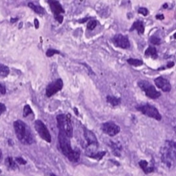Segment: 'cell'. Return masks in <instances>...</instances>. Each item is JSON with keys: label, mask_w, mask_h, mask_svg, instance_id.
I'll return each instance as SVG.
<instances>
[{"label": "cell", "mask_w": 176, "mask_h": 176, "mask_svg": "<svg viewBox=\"0 0 176 176\" xmlns=\"http://www.w3.org/2000/svg\"><path fill=\"white\" fill-rule=\"evenodd\" d=\"M138 164H139V167L143 169L144 174H151L152 172H154V170H155V167H154V162H153V160H152V164H149L146 160H140Z\"/></svg>", "instance_id": "obj_14"}, {"label": "cell", "mask_w": 176, "mask_h": 176, "mask_svg": "<svg viewBox=\"0 0 176 176\" xmlns=\"http://www.w3.org/2000/svg\"><path fill=\"white\" fill-rule=\"evenodd\" d=\"M33 125H34V128L35 130L37 131V133L40 135V136L45 140L46 142L50 143L51 142V136H50V133L48 131V128L46 127V125L40 120H36L33 122Z\"/></svg>", "instance_id": "obj_8"}, {"label": "cell", "mask_w": 176, "mask_h": 176, "mask_svg": "<svg viewBox=\"0 0 176 176\" xmlns=\"http://www.w3.org/2000/svg\"><path fill=\"white\" fill-rule=\"evenodd\" d=\"M0 92H1V94L2 95H5V93H6V89L4 84H0Z\"/></svg>", "instance_id": "obj_30"}, {"label": "cell", "mask_w": 176, "mask_h": 176, "mask_svg": "<svg viewBox=\"0 0 176 176\" xmlns=\"http://www.w3.org/2000/svg\"><path fill=\"white\" fill-rule=\"evenodd\" d=\"M29 114H33L32 108H31V107L29 105H26L24 107V109H23V116L26 117Z\"/></svg>", "instance_id": "obj_24"}, {"label": "cell", "mask_w": 176, "mask_h": 176, "mask_svg": "<svg viewBox=\"0 0 176 176\" xmlns=\"http://www.w3.org/2000/svg\"><path fill=\"white\" fill-rule=\"evenodd\" d=\"M111 147H112V150L114 153L116 155V156H120V152L121 151V146L120 144H115L114 142H111Z\"/></svg>", "instance_id": "obj_21"}, {"label": "cell", "mask_w": 176, "mask_h": 176, "mask_svg": "<svg viewBox=\"0 0 176 176\" xmlns=\"http://www.w3.org/2000/svg\"><path fill=\"white\" fill-rule=\"evenodd\" d=\"M0 106H1V114H3V113L5 111V109H6V108H5V106L4 105V103H1Z\"/></svg>", "instance_id": "obj_31"}, {"label": "cell", "mask_w": 176, "mask_h": 176, "mask_svg": "<svg viewBox=\"0 0 176 176\" xmlns=\"http://www.w3.org/2000/svg\"><path fill=\"white\" fill-rule=\"evenodd\" d=\"M48 3L49 4V6L55 16V19L59 23H62L64 20V17L62 14L64 13V9L61 5V4L58 1H52V0L48 1Z\"/></svg>", "instance_id": "obj_9"}, {"label": "cell", "mask_w": 176, "mask_h": 176, "mask_svg": "<svg viewBox=\"0 0 176 176\" xmlns=\"http://www.w3.org/2000/svg\"><path fill=\"white\" fill-rule=\"evenodd\" d=\"M101 128H102L104 133L107 134L110 136H114L115 135H117L121 130L120 127L113 121L104 122L101 126Z\"/></svg>", "instance_id": "obj_11"}, {"label": "cell", "mask_w": 176, "mask_h": 176, "mask_svg": "<svg viewBox=\"0 0 176 176\" xmlns=\"http://www.w3.org/2000/svg\"><path fill=\"white\" fill-rule=\"evenodd\" d=\"M56 122L59 132L68 136L69 138H72L73 136V128L70 115L64 114H58L56 116Z\"/></svg>", "instance_id": "obj_4"}, {"label": "cell", "mask_w": 176, "mask_h": 176, "mask_svg": "<svg viewBox=\"0 0 176 176\" xmlns=\"http://www.w3.org/2000/svg\"><path fill=\"white\" fill-rule=\"evenodd\" d=\"M112 40L116 47L121 48H128L130 47V42H129V40L126 35L117 33L113 37Z\"/></svg>", "instance_id": "obj_12"}, {"label": "cell", "mask_w": 176, "mask_h": 176, "mask_svg": "<svg viewBox=\"0 0 176 176\" xmlns=\"http://www.w3.org/2000/svg\"><path fill=\"white\" fill-rule=\"evenodd\" d=\"M27 5H28V7H30V8L32 9L33 11L34 12H36V13H38V14H40V15H44V14H45V10H44V8H42L39 5H36V4H33L32 2H29V3L27 4Z\"/></svg>", "instance_id": "obj_16"}, {"label": "cell", "mask_w": 176, "mask_h": 176, "mask_svg": "<svg viewBox=\"0 0 176 176\" xmlns=\"http://www.w3.org/2000/svg\"><path fill=\"white\" fill-rule=\"evenodd\" d=\"M13 128L19 141L22 144L30 145L34 142V138L31 129L24 121L20 120L15 121L13 122Z\"/></svg>", "instance_id": "obj_2"}, {"label": "cell", "mask_w": 176, "mask_h": 176, "mask_svg": "<svg viewBox=\"0 0 176 176\" xmlns=\"http://www.w3.org/2000/svg\"><path fill=\"white\" fill-rule=\"evenodd\" d=\"M34 26H35V27H36V28H38V27H39V21H38V19H34Z\"/></svg>", "instance_id": "obj_33"}, {"label": "cell", "mask_w": 176, "mask_h": 176, "mask_svg": "<svg viewBox=\"0 0 176 176\" xmlns=\"http://www.w3.org/2000/svg\"><path fill=\"white\" fill-rule=\"evenodd\" d=\"M50 176H57V175H56V174H50Z\"/></svg>", "instance_id": "obj_38"}, {"label": "cell", "mask_w": 176, "mask_h": 176, "mask_svg": "<svg viewBox=\"0 0 176 176\" xmlns=\"http://www.w3.org/2000/svg\"><path fill=\"white\" fill-rule=\"evenodd\" d=\"M174 65V62H171V63H169V64H167V68H171V67H173Z\"/></svg>", "instance_id": "obj_34"}, {"label": "cell", "mask_w": 176, "mask_h": 176, "mask_svg": "<svg viewBox=\"0 0 176 176\" xmlns=\"http://www.w3.org/2000/svg\"><path fill=\"white\" fill-rule=\"evenodd\" d=\"M15 161L18 162L19 165H26V161L23 158H21V157H17L16 159H15Z\"/></svg>", "instance_id": "obj_29"}, {"label": "cell", "mask_w": 176, "mask_h": 176, "mask_svg": "<svg viewBox=\"0 0 176 176\" xmlns=\"http://www.w3.org/2000/svg\"><path fill=\"white\" fill-rule=\"evenodd\" d=\"M5 165H6V167H7L9 169H11V170H15V169H17L16 162L14 161L13 158H12V157H7V158H6V160H5Z\"/></svg>", "instance_id": "obj_18"}, {"label": "cell", "mask_w": 176, "mask_h": 176, "mask_svg": "<svg viewBox=\"0 0 176 176\" xmlns=\"http://www.w3.org/2000/svg\"><path fill=\"white\" fill-rule=\"evenodd\" d=\"M157 19H164V15H157Z\"/></svg>", "instance_id": "obj_35"}, {"label": "cell", "mask_w": 176, "mask_h": 176, "mask_svg": "<svg viewBox=\"0 0 176 176\" xmlns=\"http://www.w3.org/2000/svg\"><path fill=\"white\" fill-rule=\"evenodd\" d=\"M84 136L86 141V155L88 157H90L97 152V149L99 147V142L97 140L95 134L87 128H84Z\"/></svg>", "instance_id": "obj_5"}, {"label": "cell", "mask_w": 176, "mask_h": 176, "mask_svg": "<svg viewBox=\"0 0 176 176\" xmlns=\"http://www.w3.org/2000/svg\"><path fill=\"white\" fill-rule=\"evenodd\" d=\"M107 102L112 106H117L121 103V99L116 98V97L112 96V95H107Z\"/></svg>", "instance_id": "obj_19"}, {"label": "cell", "mask_w": 176, "mask_h": 176, "mask_svg": "<svg viewBox=\"0 0 176 176\" xmlns=\"http://www.w3.org/2000/svg\"><path fill=\"white\" fill-rule=\"evenodd\" d=\"M98 25V21L96 19H92L87 23V28L89 30H93Z\"/></svg>", "instance_id": "obj_25"}, {"label": "cell", "mask_w": 176, "mask_h": 176, "mask_svg": "<svg viewBox=\"0 0 176 176\" xmlns=\"http://www.w3.org/2000/svg\"><path fill=\"white\" fill-rule=\"evenodd\" d=\"M9 68L7 66L4 65V64H0V76L1 78H5L7 77L9 74Z\"/></svg>", "instance_id": "obj_20"}, {"label": "cell", "mask_w": 176, "mask_h": 176, "mask_svg": "<svg viewBox=\"0 0 176 176\" xmlns=\"http://www.w3.org/2000/svg\"><path fill=\"white\" fill-rule=\"evenodd\" d=\"M161 161L167 167H171L176 160V143L171 140L165 142L163 147L160 149Z\"/></svg>", "instance_id": "obj_3"}, {"label": "cell", "mask_w": 176, "mask_h": 176, "mask_svg": "<svg viewBox=\"0 0 176 176\" xmlns=\"http://www.w3.org/2000/svg\"><path fill=\"white\" fill-rule=\"evenodd\" d=\"M174 39H176V33H174Z\"/></svg>", "instance_id": "obj_37"}, {"label": "cell", "mask_w": 176, "mask_h": 176, "mask_svg": "<svg viewBox=\"0 0 176 176\" xmlns=\"http://www.w3.org/2000/svg\"><path fill=\"white\" fill-rule=\"evenodd\" d=\"M58 141L60 149L63 152V154L65 155L70 161L72 162H78L80 159V151L79 149H72L71 145V141L68 136H66L64 134L59 132L58 135Z\"/></svg>", "instance_id": "obj_1"}, {"label": "cell", "mask_w": 176, "mask_h": 176, "mask_svg": "<svg viewBox=\"0 0 176 176\" xmlns=\"http://www.w3.org/2000/svg\"><path fill=\"white\" fill-rule=\"evenodd\" d=\"M106 153H107V152H105V151H102V152H97L96 153H94L93 155L90 156L89 158H92V159H95V160H100L104 157L105 155H106Z\"/></svg>", "instance_id": "obj_23"}, {"label": "cell", "mask_w": 176, "mask_h": 176, "mask_svg": "<svg viewBox=\"0 0 176 176\" xmlns=\"http://www.w3.org/2000/svg\"><path fill=\"white\" fill-rule=\"evenodd\" d=\"M138 12H139L140 14L144 15V16H147V15H148V13H149L148 10H147L146 8H144V7H141V8H139V10H138Z\"/></svg>", "instance_id": "obj_28"}, {"label": "cell", "mask_w": 176, "mask_h": 176, "mask_svg": "<svg viewBox=\"0 0 176 176\" xmlns=\"http://www.w3.org/2000/svg\"><path fill=\"white\" fill-rule=\"evenodd\" d=\"M90 19L89 17H87V18H84L83 19H79V23H84V22H86V21L87 19Z\"/></svg>", "instance_id": "obj_32"}, {"label": "cell", "mask_w": 176, "mask_h": 176, "mask_svg": "<svg viewBox=\"0 0 176 176\" xmlns=\"http://www.w3.org/2000/svg\"><path fill=\"white\" fill-rule=\"evenodd\" d=\"M150 41L153 45H160V43H161V40L159 37H157V36H152L150 38Z\"/></svg>", "instance_id": "obj_26"}, {"label": "cell", "mask_w": 176, "mask_h": 176, "mask_svg": "<svg viewBox=\"0 0 176 176\" xmlns=\"http://www.w3.org/2000/svg\"><path fill=\"white\" fill-rule=\"evenodd\" d=\"M138 86L141 88V90H143L144 92V93L146 94V96H148L151 99H158L159 97H160L161 93L159 91L156 90V88L152 86L151 83H149L148 81L145 80H140L137 83Z\"/></svg>", "instance_id": "obj_6"}, {"label": "cell", "mask_w": 176, "mask_h": 176, "mask_svg": "<svg viewBox=\"0 0 176 176\" xmlns=\"http://www.w3.org/2000/svg\"><path fill=\"white\" fill-rule=\"evenodd\" d=\"M174 129H175V130H174V131H175V133H176V126H175V128H174Z\"/></svg>", "instance_id": "obj_39"}, {"label": "cell", "mask_w": 176, "mask_h": 176, "mask_svg": "<svg viewBox=\"0 0 176 176\" xmlns=\"http://www.w3.org/2000/svg\"><path fill=\"white\" fill-rule=\"evenodd\" d=\"M64 86V82L61 79H57L51 82L46 88V95L47 97L53 96L57 92L61 91Z\"/></svg>", "instance_id": "obj_10"}, {"label": "cell", "mask_w": 176, "mask_h": 176, "mask_svg": "<svg viewBox=\"0 0 176 176\" xmlns=\"http://www.w3.org/2000/svg\"><path fill=\"white\" fill-rule=\"evenodd\" d=\"M145 56H151L153 59H157L158 58V51L155 47H149L145 50Z\"/></svg>", "instance_id": "obj_17"}, {"label": "cell", "mask_w": 176, "mask_h": 176, "mask_svg": "<svg viewBox=\"0 0 176 176\" xmlns=\"http://www.w3.org/2000/svg\"><path fill=\"white\" fill-rule=\"evenodd\" d=\"M136 109L141 112L143 114L146 115V116H149V117H152L155 120L160 121L161 120V114L159 112V110L150 104H144V105H140V106H137L136 107Z\"/></svg>", "instance_id": "obj_7"}, {"label": "cell", "mask_w": 176, "mask_h": 176, "mask_svg": "<svg viewBox=\"0 0 176 176\" xmlns=\"http://www.w3.org/2000/svg\"><path fill=\"white\" fill-rule=\"evenodd\" d=\"M127 62H128V64H130V65H132V66H141L142 64H143V61L142 60H140V59H134V58H129L127 60Z\"/></svg>", "instance_id": "obj_22"}, {"label": "cell", "mask_w": 176, "mask_h": 176, "mask_svg": "<svg viewBox=\"0 0 176 176\" xmlns=\"http://www.w3.org/2000/svg\"><path fill=\"white\" fill-rule=\"evenodd\" d=\"M56 54H60V52H59L58 50L52 49V48L48 49V50H47V53H46V55H47V56H48V57H51V56L56 55Z\"/></svg>", "instance_id": "obj_27"}, {"label": "cell", "mask_w": 176, "mask_h": 176, "mask_svg": "<svg viewBox=\"0 0 176 176\" xmlns=\"http://www.w3.org/2000/svg\"><path fill=\"white\" fill-rule=\"evenodd\" d=\"M133 30H136L137 33H138V34H143L144 32V22H143V21H140V20L135 21V22L132 24V26H131L129 31H133Z\"/></svg>", "instance_id": "obj_15"}, {"label": "cell", "mask_w": 176, "mask_h": 176, "mask_svg": "<svg viewBox=\"0 0 176 176\" xmlns=\"http://www.w3.org/2000/svg\"><path fill=\"white\" fill-rule=\"evenodd\" d=\"M154 82H155L156 86L161 89L165 93L170 92L171 89H172V86H171L170 82L167 79H166L165 78H163V77H158L157 79H155Z\"/></svg>", "instance_id": "obj_13"}, {"label": "cell", "mask_w": 176, "mask_h": 176, "mask_svg": "<svg viewBox=\"0 0 176 176\" xmlns=\"http://www.w3.org/2000/svg\"><path fill=\"white\" fill-rule=\"evenodd\" d=\"M17 19H11V22H12H12H15V21H17Z\"/></svg>", "instance_id": "obj_36"}]
</instances>
